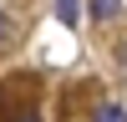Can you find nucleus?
Returning a JSON list of instances; mask_svg holds the SVG:
<instances>
[{
  "mask_svg": "<svg viewBox=\"0 0 127 122\" xmlns=\"http://www.w3.org/2000/svg\"><path fill=\"white\" fill-rule=\"evenodd\" d=\"M20 122H41V117H20Z\"/></svg>",
  "mask_w": 127,
  "mask_h": 122,
  "instance_id": "nucleus-5",
  "label": "nucleus"
},
{
  "mask_svg": "<svg viewBox=\"0 0 127 122\" xmlns=\"http://www.w3.org/2000/svg\"><path fill=\"white\" fill-rule=\"evenodd\" d=\"M92 122H127V107H117V102H102V107L92 112Z\"/></svg>",
  "mask_w": 127,
  "mask_h": 122,
  "instance_id": "nucleus-1",
  "label": "nucleus"
},
{
  "mask_svg": "<svg viewBox=\"0 0 127 122\" xmlns=\"http://www.w3.org/2000/svg\"><path fill=\"white\" fill-rule=\"evenodd\" d=\"M5 36H10V15L0 10V41H5Z\"/></svg>",
  "mask_w": 127,
  "mask_h": 122,
  "instance_id": "nucleus-4",
  "label": "nucleus"
},
{
  "mask_svg": "<svg viewBox=\"0 0 127 122\" xmlns=\"http://www.w3.org/2000/svg\"><path fill=\"white\" fill-rule=\"evenodd\" d=\"M56 15H61V26H76V0H61Z\"/></svg>",
  "mask_w": 127,
  "mask_h": 122,
  "instance_id": "nucleus-3",
  "label": "nucleus"
},
{
  "mask_svg": "<svg viewBox=\"0 0 127 122\" xmlns=\"http://www.w3.org/2000/svg\"><path fill=\"white\" fill-rule=\"evenodd\" d=\"M122 10V0H92V20H112Z\"/></svg>",
  "mask_w": 127,
  "mask_h": 122,
  "instance_id": "nucleus-2",
  "label": "nucleus"
}]
</instances>
